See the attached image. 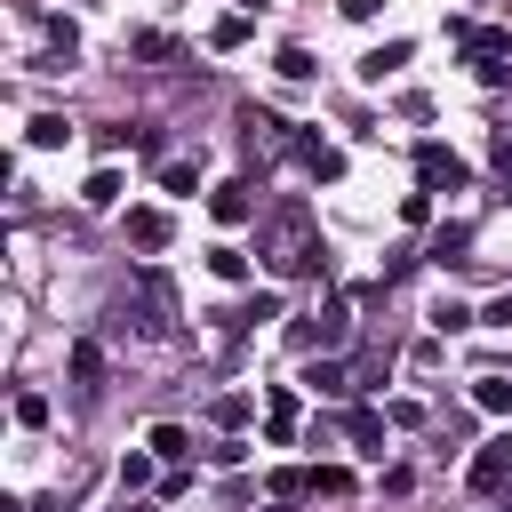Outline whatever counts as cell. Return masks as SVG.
<instances>
[{
	"label": "cell",
	"instance_id": "obj_24",
	"mask_svg": "<svg viewBox=\"0 0 512 512\" xmlns=\"http://www.w3.org/2000/svg\"><path fill=\"white\" fill-rule=\"evenodd\" d=\"M312 496H352V472L344 464H312Z\"/></svg>",
	"mask_w": 512,
	"mask_h": 512
},
{
	"label": "cell",
	"instance_id": "obj_13",
	"mask_svg": "<svg viewBox=\"0 0 512 512\" xmlns=\"http://www.w3.org/2000/svg\"><path fill=\"white\" fill-rule=\"evenodd\" d=\"M264 432H272V440H280V448H288V440H296V392H288V384H280V392H272V408H264Z\"/></svg>",
	"mask_w": 512,
	"mask_h": 512
},
{
	"label": "cell",
	"instance_id": "obj_25",
	"mask_svg": "<svg viewBox=\"0 0 512 512\" xmlns=\"http://www.w3.org/2000/svg\"><path fill=\"white\" fill-rule=\"evenodd\" d=\"M240 40H248V16H216L208 24V48H240Z\"/></svg>",
	"mask_w": 512,
	"mask_h": 512
},
{
	"label": "cell",
	"instance_id": "obj_7",
	"mask_svg": "<svg viewBox=\"0 0 512 512\" xmlns=\"http://www.w3.org/2000/svg\"><path fill=\"white\" fill-rule=\"evenodd\" d=\"M296 160H304L320 184H336V176H344V152H336V144H320V136H296Z\"/></svg>",
	"mask_w": 512,
	"mask_h": 512
},
{
	"label": "cell",
	"instance_id": "obj_22",
	"mask_svg": "<svg viewBox=\"0 0 512 512\" xmlns=\"http://www.w3.org/2000/svg\"><path fill=\"white\" fill-rule=\"evenodd\" d=\"M80 200H88V208H112V200H120V168H96V176L80 184Z\"/></svg>",
	"mask_w": 512,
	"mask_h": 512
},
{
	"label": "cell",
	"instance_id": "obj_27",
	"mask_svg": "<svg viewBox=\"0 0 512 512\" xmlns=\"http://www.w3.org/2000/svg\"><path fill=\"white\" fill-rule=\"evenodd\" d=\"M136 56H144V64H168L176 40H168V32H136Z\"/></svg>",
	"mask_w": 512,
	"mask_h": 512
},
{
	"label": "cell",
	"instance_id": "obj_1",
	"mask_svg": "<svg viewBox=\"0 0 512 512\" xmlns=\"http://www.w3.org/2000/svg\"><path fill=\"white\" fill-rule=\"evenodd\" d=\"M256 256H264L280 280H288V272H328V240L312 232V208H304V200H280V208L264 216Z\"/></svg>",
	"mask_w": 512,
	"mask_h": 512
},
{
	"label": "cell",
	"instance_id": "obj_10",
	"mask_svg": "<svg viewBox=\"0 0 512 512\" xmlns=\"http://www.w3.org/2000/svg\"><path fill=\"white\" fill-rule=\"evenodd\" d=\"M240 136H248V152H256V144H264V152H280V144H288V128H280L272 112H256V104L240 112Z\"/></svg>",
	"mask_w": 512,
	"mask_h": 512
},
{
	"label": "cell",
	"instance_id": "obj_5",
	"mask_svg": "<svg viewBox=\"0 0 512 512\" xmlns=\"http://www.w3.org/2000/svg\"><path fill=\"white\" fill-rule=\"evenodd\" d=\"M472 496H496V488H512V432H496V440H480V456H472Z\"/></svg>",
	"mask_w": 512,
	"mask_h": 512
},
{
	"label": "cell",
	"instance_id": "obj_31",
	"mask_svg": "<svg viewBox=\"0 0 512 512\" xmlns=\"http://www.w3.org/2000/svg\"><path fill=\"white\" fill-rule=\"evenodd\" d=\"M336 8H344L352 24H368V16H376V0H336Z\"/></svg>",
	"mask_w": 512,
	"mask_h": 512
},
{
	"label": "cell",
	"instance_id": "obj_4",
	"mask_svg": "<svg viewBox=\"0 0 512 512\" xmlns=\"http://www.w3.org/2000/svg\"><path fill=\"white\" fill-rule=\"evenodd\" d=\"M472 168L448 152V144H416V192H464Z\"/></svg>",
	"mask_w": 512,
	"mask_h": 512
},
{
	"label": "cell",
	"instance_id": "obj_26",
	"mask_svg": "<svg viewBox=\"0 0 512 512\" xmlns=\"http://www.w3.org/2000/svg\"><path fill=\"white\" fill-rule=\"evenodd\" d=\"M24 136H32V144H40V152H48V144H64V136H72V128H64V112H40V120H32V128H24Z\"/></svg>",
	"mask_w": 512,
	"mask_h": 512
},
{
	"label": "cell",
	"instance_id": "obj_23",
	"mask_svg": "<svg viewBox=\"0 0 512 512\" xmlns=\"http://www.w3.org/2000/svg\"><path fill=\"white\" fill-rule=\"evenodd\" d=\"M208 272H216V280H248V256H240L232 240H216V248H208Z\"/></svg>",
	"mask_w": 512,
	"mask_h": 512
},
{
	"label": "cell",
	"instance_id": "obj_6",
	"mask_svg": "<svg viewBox=\"0 0 512 512\" xmlns=\"http://www.w3.org/2000/svg\"><path fill=\"white\" fill-rule=\"evenodd\" d=\"M208 216H216V224L232 232V224H248V216H256V192H248V184L232 176V184H216V192H208Z\"/></svg>",
	"mask_w": 512,
	"mask_h": 512
},
{
	"label": "cell",
	"instance_id": "obj_14",
	"mask_svg": "<svg viewBox=\"0 0 512 512\" xmlns=\"http://www.w3.org/2000/svg\"><path fill=\"white\" fill-rule=\"evenodd\" d=\"M472 408H488V416H512V376H472Z\"/></svg>",
	"mask_w": 512,
	"mask_h": 512
},
{
	"label": "cell",
	"instance_id": "obj_15",
	"mask_svg": "<svg viewBox=\"0 0 512 512\" xmlns=\"http://www.w3.org/2000/svg\"><path fill=\"white\" fill-rule=\"evenodd\" d=\"M400 64H408V40H384V48L360 56V80H384V72H400Z\"/></svg>",
	"mask_w": 512,
	"mask_h": 512
},
{
	"label": "cell",
	"instance_id": "obj_12",
	"mask_svg": "<svg viewBox=\"0 0 512 512\" xmlns=\"http://www.w3.org/2000/svg\"><path fill=\"white\" fill-rule=\"evenodd\" d=\"M72 384H80V392H96V384H104V344H88V336L72 344Z\"/></svg>",
	"mask_w": 512,
	"mask_h": 512
},
{
	"label": "cell",
	"instance_id": "obj_9",
	"mask_svg": "<svg viewBox=\"0 0 512 512\" xmlns=\"http://www.w3.org/2000/svg\"><path fill=\"white\" fill-rule=\"evenodd\" d=\"M344 440H352L360 456H384V416H376V408H352V416H344Z\"/></svg>",
	"mask_w": 512,
	"mask_h": 512
},
{
	"label": "cell",
	"instance_id": "obj_19",
	"mask_svg": "<svg viewBox=\"0 0 512 512\" xmlns=\"http://www.w3.org/2000/svg\"><path fill=\"white\" fill-rule=\"evenodd\" d=\"M456 328H472V304L464 296H440L432 304V336H456Z\"/></svg>",
	"mask_w": 512,
	"mask_h": 512
},
{
	"label": "cell",
	"instance_id": "obj_20",
	"mask_svg": "<svg viewBox=\"0 0 512 512\" xmlns=\"http://www.w3.org/2000/svg\"><path fill=\"white\" fill-rule=\"evenodd\" d=\"M304 384H312V392H328V400H344V392H352V376H344L336 360H312V368H304Z\"/></svg>",
	"mask_w": 512,
	"mask_h": 512
},
{
	"label": "cell",
	"instance_id": "obj_16",
	"mask_svg": "<svg viewBox=\"0 0 512 512\" xmlns=\"http://www.w3.org/2000/svg\"><path fill=\"white\" fill-rule=\"evenodd\" d=\"M152 456H160V464H184V456H192V432H184V424H152Z\"/></svg>",
	"mask_w": 512,
	"mask_h": 512
},
{
	"label": "cell",
	"instance_id": "obj_21",
	"mask_svg": "<svg viewBox=\"0 0 512 512\" xmlns=\"http://www.w3.org/2000/svg\"><path fill=\"white\" fill-rule=\"evenodd\" d=\"M160 184H168L176 200H192V192H200V160H168V168H160Z\"/></svg>",
	"mask_w": 512,
	"mask_h": 512
},
{
	"label": "cell",
	"instance_id": "obj_2",
	"mask_svg": "<svg viewBox=\"0 0 512 512\" xmlns=\"http://www.w3.org/2000/svg\"><path fill=\"white\" fill-rule=\"evenodd\" d=\"M448 40L464 48V64H472L488 88H496V80H512V64H504V56H512V32H504V24H472V16H448Z\"/></svg>",
	"mask_w": 512,
	"mask_h": 512
},
{
	"label": "cell",
	"instance_id": "obj_17",
	"mask_svg": "<svg viewBox=\"0 0 512 512\" xmlns=\"http://www.w3.org/2000/svg\"><path fill=\"white\" fill-rule=\"evenodd\" d=\"M152 464H160L152 448H128V456H120V496H136V488H152Z\"/></svg>",
	"mask_w": 512,
	"mask_h": 512
},
{
	"label": "cell",
	"instance_id": "obj_30",
	"mask_svg": "<svg viewBox=\"0 0 512 512\" xmlns=\"http://www.w3.org/2000/svg\"><path fill=\"white\" fill-rule=\"evenodd\" d=\"M480 320H488V328H512V288H504V296H496V304H488Z\"/></svg>",
	"mask_w": 512,
	"mask_h": 512
},
{
	"label": "cell",
	"instance_id": "obj_32",
	"mask_svg": "<svg viewBox=\"0 0 512 512\" xmlns=\"http://www.w3.org/2000/svg\"><path fill=\"white\" fill-rule=\"evenodd\" d=\"M120 512H160V504H136V496H120Z\"/></svg>",
	"mask_w": 512,
	"mask_h": 512
},
{
	"label": "cell",
	"instance_id": "obj_8",
	"mask_svg": "<svg viewBox=\"0 0 512 512\" xmlns=\"http://www.w3.org/2000/svg\"><path fill=\"white\" fill-rule=\"evenodd\" d=\"M168 232H176L168 208H128V240H136V248H168Z\"/></svg>",
	"mask_w": 512,
	"mask_h": 512
},
{
	"label": "cell",
	"instance_id": "obj_29",
	"mask_svg": "<svg viewBox=\"0 0 512 512\" xmlns=\"http://www.w3.org/2000/svg\"><path fill=\"white\" fill-rule=\"evenodd\" d=\"M16 424L40 432V424H48V400H40V392H16Z\"/></svg>",
	"mask_w": 512,
	"mask_h": 512
},
{
	"label": "cell",
	"instance_id": "obj_3",
	"mask_svg": "<svg viewBox=\"0 0 512 512\" xmlns=\"http://www.w3.org/2000/svg\"><path fill=\"white\" fill-rule=\"evenodd\" d=\"M344 336H352V304H344V296H328L320 312H304V320L288 328V344H296V352H320V360H328Z\"/></svg>",
	"mask_w": 512,
	"mask_h": 512
},
{
	"label": "cell",
	"instance_id": "obj_11",
	"mask_svg": "<svg viewBox=\"0 0 512 512\" xmlns=\"http://www.w3.org/2000/svg\"><path fill=\"white\" fill-rule=\"evenodd\" d=\"M464 248H472V224H440L424 256H432V264H464Z\"/></svg>",
	"mask_w": 512,
	"mask_h": 512
},
{
	"label": "cell",
	"instance_id": "obj_18",
	"mask_svg": "<svg viewBox=\"0 0 512 512\" xmlns=\"http://www.w3.org/2000/svg\"><path fill=\"white\" fill-rule=\"evenodd\" d=\"M272 496H280V504H304V496H312V464H280V472H272Z\"/></svg>",
	"mask_w": 512,
	"mask_h": 512
},
{
	"label": "cell",
	"instance_id": "obj_28",
	"mask_svg": "<svg viewBox=\"0 0 512 512\" xmlns=\"http://www.w3.org/2000/svg\"><path fill=\"white\" fill-rule=\"evenodd\" d=\"M272 72H280V80H312V56H304V48H280Z\"/></svg>",
	"mask_w": 512,
	"mask_h": 512
}]
</instances>
